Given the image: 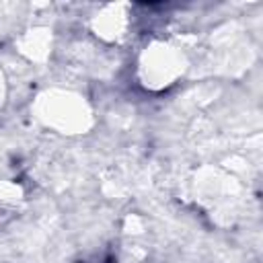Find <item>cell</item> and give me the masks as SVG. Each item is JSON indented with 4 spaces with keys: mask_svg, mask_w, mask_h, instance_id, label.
Returning <instances> with one entry per match:
<instances>
[{
    "mask_svg": "<svg viewBox=\"0 0 263 263\" xmlns=\"http://www.w3.org/2000/svg\"><path fill=\"white\" fill-rule=\"evenodd\" d=\"M37 117L60 134H84L92 123V111L84 97L72 90H45L35 105Z\"/></svg>",
    "mask_w": 263,
    "mask_h": 263,
    "instance_id": "6da1fadb",
    "label": "cell"
},
{
    "mask_svg": "<svg viewBox=\"0 0 263 263\" xmlns=\"http://www.w3.org/2000/svg\"><path fill=\"white\" fill-rule=\"evenodd\" d=\"M185 70L183 51L168 41L148 43L138 58V78L148 90H162L175 84Z\"/></svg>",
    "mask_w": 263,
    "mask_h": 263,
    "instance_id": "7a4b0ae2",
    "label": "cell"
},
{
    "mask_svg": "<svg viewBox=\"0 0 263 263\" xmlns=\"http://www.w3.org/2000/svg\"><path fill=\"white\" fill-rule=\"evenodd\" d=\"M90 29L107 43L121 41L129 29V6L123 2L101 6L90 18Z\"/></svg>",
    "mask_w": 263,
    "mask_h": 263,
    "instance_id": "3957f363",
    "label": "cell"
},
{
    "mask_svg": "<svg viewBox=\"0 0 263 263\" xmlns=\"http://www.w3.org/2000/svg\"><path fill=\"white\" fill-rule=\"evenodd\" d=\"M16 47L18 51L33 60V62H43L53 47V35L49 29L45 27H33L29 31H25L18 39H16Z\"/></svg>",
    "mask_w": 263,
    "mask_h": 263,
    "instance_id": "277c9868",
    "label": "cell"
},
{
    "mask_svg": "<svg viewBox=\"0 0 263 263\" xmlns=\"http://www.w3.org/2000/svg\"><path fill=\"white\" fill-rule=\"evenodd\" d=\"M21 199V189L18 185L14 183H0V212L8 210V208H14Z\"/></svg>",
    "mask_w": 263,
    "mask_h": 263,
    "instance_id": "5b68a950",
    "label": "cell"
}]
</instances>
